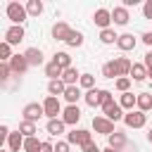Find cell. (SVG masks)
Instances as JSON below:
<instances>
[{
    "label": "cell",
    "mask_w": 152,
    "mask_h": 152,
    "mask_svg": "<svg viewBox=\"0 0 152 152\" xmlns=\"http://www.w3.org/2000/svg\"><path fill=\"white\" fill-rule=\"evenodd\" d=\"M24 135L17 131V133H10V138H7V145H10V152H19L21 147H24Z\"/></svg>",
    "instance_id": "9a60e30c"
},
{
    "label": "cell",
    "mask_w": 152,
    "mask_h": 152,
    "mask_svg": "<svg viewBox=\"0 0 152 152\" xmlns=\"http://www.w3.org/2000/svg\"><path fill=\"white\" fill-rule=\"evenodd\" d=\"M138 109H140V112L152 109V95H150V93H140V95H138Z\"/></svg>",
    "instance_id": "4316f807"
},
{
    "label": "cell",
    "mask_w": 152,
    "mask_h": 152,
    "mask_svg": "<svg viewBox=\"0 0 152 152\" xmlns=\"http://www.w3.org/2000/svg\"><path fill=\"white\" fill-rule=\"evenodd\" d=\"M119 104H121V109H128V112H133V107H138V95H133V93H124Z\"/></svg>",
    "instance_id": "d6986e66"
},
{
    "label": "cell",
    "mask_w": 152,
    "mask_h": 152,
    "mask_svg": "<svg viewBox=\"0 0 152 152\" xmlns=\"http://www.w3.org/2000/svg\"><path fill=\"white\" fill-rule=\"evenodd\" d=\"M69 33H71V28H69V24H64V21H57V24L52 26V38H57V40H64V43H66Z\"/></svg>",
    "instance_id": "4fadbf2b"
},
{
    "label": "cell",
    "mask_w": 152,
    "mask_h": 152,
    "mask_svg": "<svg viewBox=\"0 0 152 152\" xmlns=\"http://www.w3.org/2000/svg\"><path fill=\"white\" fill-rule=\"evenodd\" d=\"M66 142L69 145H78V147H86L88 142H93V138H90V131H83V128H74L71 133H66Z\"/></svg>",
    "instance_id": "7a4b0ae2"
},
{
    "label": "cell",
    "mask_w": 152,
    "mask_h": 152,
    "mask_svg": "<svg viewBox=\"0 0 152 152\" xmlns=\"http://www.w3.org/2000/svg\"><path fill=\"white\" fill-rule=\"evenodd\" d=\"M102 109H104V116H107L109 121H119V119L126 116V114L121 112V104H116V102H109V104H104Z\"/></svg>",
    "instance_id": "8fae6325"
},
{
    "label": "cell",
    "mask_w": 152,
    "mask_h": 152,
    "mask_svg": "<svg viewBox=\"0 0 152 152\" xmlns=\"http://www.w3.org/2000/svg\"><path fill=\"white\" fill-rule=\"evenodd\" d=\"M7 138H10V128L2 124V126H0V140H7Z\"/></svg>",
    "instance_id": "b9f144b4"
},
{
    "label": "cell",
    "mask_w": 152,
    "mask_h": 152,
    "mask_svg": "<svg viewBox=\"0 0 152 152\" xmlns=\"http://www.w3.org/2000/svg\"><path fill=\"white\" fill-rule=\"evenodd\" d=\"M78 119H81V109H78L76 104H69V107L62 112V121H64L66 126H74V124H78Z\"/></svg>",
    "instance_id": "ba28073f"
},
{
    "label": "cell",
    "mask_w": 152,
    "mask_h": 152,
    "mask_svg": "<svg viewBox=\"0 0 152 152\" xmlns=\"http://www.w3.org/2000/svg\"><path fill=\"white\" fill-rule=\"evenodd\" d=\"M124 121H126V126L128 128H142L145 126V121H147V116H145V112H128L126 116H124Z\"/></svg>",
    "instance_id": "8992f818"
},
{
    "label": "cell",
    "mask_w": 152,
    "mask_h": 152,
    "mask_svg": "<svg viewBox=\"0 0 152 152\" xmlns=\"http://www.w3.org/2000/svg\"><path fill=\"white\" fill-rule=\"evenodd\" d=\"M21 40H24V26H10V28L5 31V43L17 45V43H21Z\"/></svg>",
    "instance_id": "52a82bcc"
},
{
    "label": "cell",
    "mask_w": 152,
    "mask_h": 152,
    "mask_svg": "<svg viewBox=\"0 0 152 152\" xmlns=\"http://www.w3.org/2000/svg\"><path fill=\"white\" fill-rule=\"evenodd\" d=\"M112 21H114L116 26H126V24L131 21L128 10H126V7H114V12H112Z\"/></svg>",
    "instance_id": "7c38bea8"
},
{
    "label": "cell",
    "mask_w": 152,
    "mask_h": 152,
    "mask_svg": "<svg viewBox=\"0 0 152 152\" xmlns=\"http://www.w3.org/2000/svg\"><path fill=\"white\" fill-rule=\"evenodd\" d=\"M109 102H114V100H112V93H109V90H100V104L104 107V104H109Z\"/></svg>",
    "instance_id": "74e56055"
},
{
    "label": "cell",
    "mask_w": 152,
    "mask_h": 152,
    "mask_svg": "<svg viewBox=\"0 0 152 152\" xmlns=\"http://www.w3.org/2000/svg\"><path fill=\"white\" fill-rule=\"evenodd\" d=\"M142 43L152 48V31H147V33H142Z\"/></svg>",
    "instance_id": "bcb514c9"
},
{
    "label": "cell",
    "mask_w": 152,
    "mask_h": 152,
    "mask_svg": "<svg viewBox=\"0 0 152 152\" xmlns=\"http://www.w3.org/2000/svg\"><path fill=\"white\" fill-rule=\"evenodd\" d=\"M55 152H69V142H57L55 145Z\"/></svg>",
    "instance_id": "7bdbcfd3"
},
{
    "label": "cell",
    "mask_w": 152,
    "mask_h": 152,
    "mask_svg": "<svg viewBox=\"0 0 152 152\" xmlns=\"http://www.w3.org/2000/svg\"><path fill=\"white\" fill-rule=\"evenodd\" d=\"M93 21H95V24H97V26H100V28L104 31V28H109V24H112V12L102 7V10H97V12H95Z\"/></svg>",
    "instance_id": "9c48e42d"
},
{
    "label": "cell",
    "mask_w": 152,
    "mask_h": 152,
    "mask_svg": "<svg viewBox=\"0 0 152 152\" xmlns=\"http://www.w3.org/2000/svg\"><path fill=\"white\" fill-rule=\"evenodd\" d=\"M40 147H43V142H40L36 135L24 140V152H40Z\"/></svg>",
    "instance_id": "83f0119b"
},
{
    "label": "cell",
    "mask_w": 152,
    "mask_h": 152,
    "mask_svg": "<svg viewBox=\"0 0 152 152\" xmlns=\"http://www.w3.org/2000/svg\"><path fill=\"white\" fill-rule=\"evenodd\" d=\"M102 76H104V78H114V76H119V74H116V66H114V59L107 62V64L102 66Z\"/></svg>",
    "instance_id": "836d02e7"
},
{
    "label": "cell",
    "mask_w": 152,
    "mask_h": 152,
    "mask_svg": "<svg viewBox=\"0 0 152 152\" xmlns=\"http://www.w3.org/2000/svg\"><path fill=\"white\" fill-rule=\"evenodd\" d=\"M24 57H26L28 66H38V64H43V52H40L38 48H28V50L24 52Z\"/></svg>",
    "instance_id": "5bb4252c"
},
{
    "label": "cell",
    "mask_w": 152,
    "mask_h": 152,
    "mask_svg": "<svg viewBox=\"0 0 152 152\" xmlns=\"http://www.w3.org/2000/svg\"><path fill=\"white\" fill-rule=\"evenodd\" d=\"M52 62H55L57 66H62V69H69V66H71V57H69L66 52H55Z\"/></svg>",
    "instance_id": "484cf974"
},
{
    "label": "cell",
    "mask_w": 152,
    "mask_h": 152,
    "mask_svg": "<svg viewBox=\"0 0 152 152\" xmlns=\"http://www.w3.org/2000/svg\"><path fill=\"white\" fill-rule=\"evenodd\" d=\"M147 140H150V142H152V128H150V133H147Z\"/></svg>",
    "instance_id": "7dc6e473"
},
{
    "label": "cell",
    "mask_w": 152,
    "mask_h": 152,
    "mask_svg": "<svg viewBox=\"0 0 152 152\" xmlns=\"http://www.w3.org/2000/svg\"><path fill=\"white\" fill-rule=\"evenodd\" d=\"M78 97H81V90H78L76 86H66V90H64V100H66L69 104H76Z\"/></svg>",
    "instance_id": "cb8c5ba5"
},
{
    "label": "cell",
    "mask_w": 152,
    "mask_h": 152,
    "mask_svg": "<svg viewBox=\"0 0 152 152\" xmlns=\"http://www.w3.org/2000/svg\"><path fill=\"white\" fill-rule=\"evenodd\" d=\"M62 74H64V69H62V66H57L55 62H50V64L45 66V76H50V81H57V78H62Z\"/></svg>",
    "instance_id": "7402d4cb"
},
{
    "label": "cell",
    "mask_w": 152,
    "mask_h": 152,
    "mask_svg": "<svg viewBox=\"0 0 152 152\" xmlns=\"http://www.w3.org/2000/svg\"><path fill=\"white\" fill-rule=\"evenodd\" d=\"M116 45H119V50H124V52H128V50H133V48H135V38H133L131 33H124V36H119V40H116Z\"/></svg>",
    "instance_id": "2e32d148"
},
{
    "label": "cell",
    "mask_w": 152,
    "mask_h": 152,
    "mask_svg": "<svg viewBox=\"0 0 152 152\" xmlns=\"http://www.w3.org/2000/svg\"><path fill=\"white\" fill-rule=\"evenodd\" d=\"M26 12L33 14V17H38V14L43 12V2H40V0H28V2H26Z\"/></svg>",
    "instance_id": "4dcf8cb0"
},
{
    "label": "cell",
    "mask_w": 152,
    "mask_h": 152,
    "mask_svg": "<svg viewBox=\"0 0 152 152\" xmlns=\"http://www.w3.org/2000/svg\"><path fill=\"white\" fill-rule=\"evenodd\" d=\"M114 66H116V74H119V78H121V76H126V74H131V66H133V64H131L126 57H116V59H114Z\"/></svg>",
    "instance_id": "e0dca14e"
},
{
    "label": "cell",
    "mask_w": 152,
    "mask_h": 152,
    "mask_svg": "<svg viewBox=\"0 0 152 152\" xmlns=\"http://www.w3.org/2000/svg\"><path fill=\"white\" fill-rule=\"evenodd\" d=\"M83 152H100V147H97L95 142H88V145L83 147Z\"/></svg>",
    "instance_id": "f6af8a7d"
},
{
    "label": "cell",
    "mask_w": 152,
    "mask_h": 152,
    "mask_svg": "<svg viewBox=\"0 0 152 152\" xmlns=\"http://www.w3.org/2000/svg\"><path fill=\"white\" fill-rule=\"evenodd\" d=\"M21 114H24V121L36 124L40 116H45V109H43V104H38V102H28V104L21 109Z\"/></svg>",
    "instance_id": "3957f363"
},
{
    "label": "cell",
    "mask_w": 152,
    "mask_h": 152,
    "mask_svg": "<svg viewBox=\"0 0 152 152\" xmlns=\"http://www.w3.org/2000/svg\"><path fill=\"white\" fill-rule=\"evenodd\" d=\"M142 64H145V66H147V71L152 74V50H150V52L145 55V62H142Z\"/></svg>",
    "instance_id": "60d3db41"
},
{
    "label": "cell",
    "mask_w": 152,
    "mask_h": 152,
    "mask_svg": "<svg viewBox=\"0 0 152 152\" xmlns=\"http://www.w3.org/2000/svg\"><path fill=\"white\" fill-rule=\"evenodd\" d=\"M14 55H12V50H10V43H0V59L2 62H10Z\"/></svg>",
    "instance_id": "e575fe53"
},
{
    "label": "cell",
    "mask_w": 152,
    "mask_h": 152,
    "mask_svg": "<svg viewBox=\"0 0 152 152\" xmlns=\"http://www.w3.org/2000/svg\"><path fill=\"white\" fill-rule=\"evenodd\" d=\"M131 76H133V81H142L145 76H150V71H147L145 64H133L131 66Z\"/></svg>",
    "instance_id": "603a6c76"
},
{
    "label": "cell",
    "mask_w": 152,
    "mask_h": 152,
    "mask_svg": "<svg viewBox=\"0 0 152 152\" xmlns=\"http://www.w3.org/2000/svg\"><path fill=\"white\" fill-rule=\"evenodd\" d=\"M124 145H126V135H124V133H112V135H109V147H112V150L119 152Z\"/></svg>",
    "instance_id": "d4e9b609"
},
{
    "label": "cell",
    "mask_w": 152,
    "mask_h": 152,
    "mask_svg": "<svg viewBox=\"0 0 152 152\" xmlns=\"http://www.w3.org/2000/svg\"><path fill=\"white\" fill-rule=\"evenodd\" d=\"M62 81H64L66 86H74L76 81H81V74H78L74 66H69V69H64V74H62Z\"/></svg>",
    "instance_id": "ffe728a7"
},
{
    "label": "cell",
    "mask_w": 152,
    "mask_h": 152,
    "mask_svg": "<svg viewBox=\"0 0 152 152\" xmlns=\"http://www.w3.org/2000/svg\"><path fill=\"white\" fill-rule=\"evenodd\" d=\"M19 133H21L24 138H33V135H36V124H31V121H21V124H19Z\"/></svg>",
    "instance_id": "f1b7e54d"
},
{
    "label": "cell",
    "mask_w": 152,
    "mask_h": 152,
    "mask_svg": "<svg viewBox=\"0 0 152 152\" xmlns=\"http://www.w3.org/2000/svg\"><path fill=\"white\" fill-rule=\"evenodd\" d=\"M7 64H10L12 74H24V71L28 69V62H26V57H24V55H14Z\"/></svg>",
    "instance_id": "30bf717a"
},
{
    "label": "cell",
    "mask_w": 152,
    "mask_h": 152,
    "mask_svg": "<svg viewBox=\"0 0 152 152\" xmlns=\"http://www.w3.org/2000/svg\"><path fill=\"white\" fill-rule=\"evenodd\" d=\"M64 90H66V83H64L62 78H57V81H50V83H48V93H50L52 97L64 95Z\"/></svg>",
    "instance_id": "ac0fdd59"
},
{
    "label": "cell",
    "mask_w": 152,
    "mask_h": 152,
    "mask_svg": "<svg viewBox=\"0 0 152 152\" xmlns=\"http://www.w3.org/2000/svg\"><path fill=\"white\" fill-rule=\"evenodd\" d=\"M26 7L24 5H19V2H10L7 5V17H10V21L14 24V26H21L24 21H26Z\"/></svg>",
    "instance_id": "6da1fadb"
},
{
    "label": "cell",
    "mask_w": 152,
    "mask_h": 152,
    "mask_svg": "<svg viewBox=\"0 0 152 152\" xmlns=\"http://www.w3.org/2000/svg\"><path fill=\"white\" fill-rule=\"evenodd\" d=\"M128 88H131V78H128V76H121V78H116V90H121V93H128Z\"/></svg>",
    "instance_id": "8d00e7d4"
},
{
    "label": "cell",
    "mask_w": 152,
    "mask_h": 152,
    "mask_svg": "<svg viewBox=\"0 0 152 152\" xmlns=\"http://www.w3.org/2000/svg\"><path fill=\"white\" fill-rule=\"evenodd\" d=\"M142 14H145V19H152V0H147L142 5Z\"/></svg>",
    "instance_id": "ab89813d"
},
{
    "label": "cell",
    "mask_w": 152,
    "mask_h": 152,
    "mask_svg": "<svg viewBox=\"0 0 152 152\" xmlns=\"http://www.w3.org/2000/svg\"><path fill=\"white\" fill-rule=\"evenodd\" d=\"M104 152H116V150H112V147H107V150H104Z\"/></svg>",
    "instance_id": "c3c4849f"
},
{
    "label": "cell",
    "mask_w": 152,
    "mask_h": 152,
    "mask_svg": "<svg viewBox=\"0 0 152 152\" xmlns=\"http://www.w3.org/2000/svg\"><path fill=\"white\" fill-rule=\"evenodd\" d=\"M100 40H102L104 45H112V43H116V40H119V36H116L112 28H104V31H100Z\"/></svg>",
    "instance_id": "f546056e"
},
{
    "label": "cell",
    "mask_w": 152,
    "mask_h": 152,
    "mask_svg": "<svg viewBox=\"0 0 152 152\" xmlns=\"http://www.w3.org/2000/svg\"><path fill=\"white\" fill-rule=\"evenodd\" d=\"M86 104H88V107H97V104H100V90H95V88L88 90V93H86Z\"/></svg>",
    "instance_id": "1f68e13d"
},
{
    "label": "cell",
    "mask_w": 152,
    "mask_h": 152,
    "mask_svg": "<svg viewBox=\"0 0 152 152\" xmlns=\"http://www.w3.org/2000/svg\"><path fill=\"white\" fill-rule=\"evenodd\" d=\"M64 126H66V124H64L62 119H50V121H48V133H50V135H59V133H64Z\"/></svg>",
    "instance_id": "44dd1931"
},
{
    "label": "cell",
    "mask_w": 152,
    "mask_h": 152,
    "mask_svg": "<svg viewBox=\"0 0 152 152\" xmlns=\"http://www.w3.org/2000/svg\"><path fill=\"white\" fill-rule=\"evenodd\" d=\"M43 109H45V116H48V119H57V114L62 112V104H59V100H57V97L48 95V97H45V102H43Z\"/></svg>",
    "instance_id": "5b68a950"
},
{
    "label": "cell",
    "mask_w": 152,
    "mask_h": 152,
    "mask_svg": "<svg viewBox=\"0 0 152 152\" xmlns=\"http://www.w3.org/2000/svg\"><path fill=\"white\" fill-rule=\"evenodd\" d=\"M93 128H95V133H102V135H112V133H116L114 131V121H109L107 116H93Z\"/></svg>",
    "instance_id": "277c9868"
},
{
    "label": "cell",
    "mask_w": 152,
    "mask_h": 152,
    "mask_svg": "<svg viewBox=\"0 0 152 152\" xmlns=\"http://www.w3.org/2000/svg\"><path fill=\"white\" fill-rule=\"evenodd\" d=\"M10 71H12V69H10V64H7V62H2V64H0V78H2V81H7V78H10Z\"/></svg>",
    "instance_id": "f35d334b"
},
{
    "label": "cell",
    "mask_w": 152,
    "mask_h": 152,
    "mask_svg": "<svg viewBox=\"0 0 152 152\" xmlns=\"http://www.w3.org/2000/svg\"><path fill=\"white\" fill-rule=\"evenodd\" d=\"M150 78H152V74H150Z\"/></svg>",
    "instance_id": "681fc988"
},
{
    "label": "cell",
    "mask_w": 152,
    "mask_h": 152,
    "mask_svg": "<svg viewBox=\"0 0 152 152\" xmlns=\"http://www.w3.org/2000/svg\"><path fill=\"white\" fill-rule=\"evenodd\" d=\"M40 152H55V145L45 140V142H43V147H40Z\"/></svg>",
    "instance_id": "ee69618b"
},
{
    "label": "cell",
    "mask_w": 152,
    "mask_h": 152,
    "mask_svg": "<svg viewBox=\"0 0 152 152\" xmlns=\"http://www.w3.org/2000/svg\"><path fill=\"white\" fill-rule=\"evenodd\" d=\"M81 88H86V90H93V86H95V78L90 76V74H81Z\"/></svg>",
    "instance_id": "d590c367"
},
{
    "label": "cell",
    "mask_w": 152,
    "mask_h": 152,
    "mask_svg": "<svg viewBox=\"0 0 152 152\" xmlns=\"http://www.w3.org/2000/svg\"><path fill=\"white\" fill-rule=\"evenodd\" d=\"M66 45H71V48L83 45V36H81L78 31H71V33H69V38H66Z\"/></svg>",
    "instance_id": "d6a6232c"
}]
</instances>
